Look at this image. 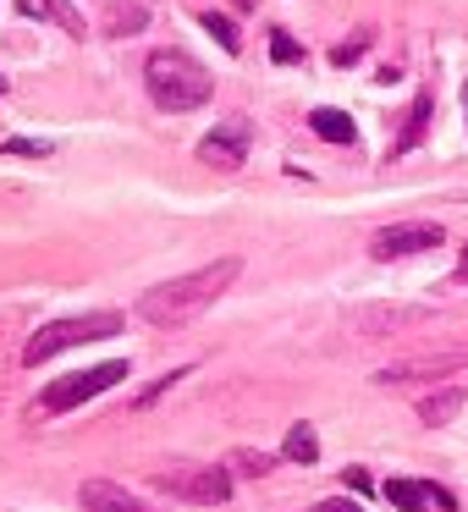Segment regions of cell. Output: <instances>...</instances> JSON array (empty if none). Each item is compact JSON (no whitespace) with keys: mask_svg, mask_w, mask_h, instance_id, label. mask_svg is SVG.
I'll return each instance as SVG.
<instances>
[{"mask_svg":"<svg viewBox=\"0 0 468 512\" xmlns=\"http://www.w3.org/2000/svg\"><path fill=\"white\" fill-rule=\"evenodd\" d=\"M237 276H243V259H215V265H204V270H188V276H177V281L149 287L144 298H138V314H144L149 325H160V331L188 325L193 314L210 309V303L221 298Z\"/></svg>","mask_w":468,"mask_h":512,"instance_id":"1","label":"cell"},{"mask_svg":"<svg viewBox=\"0 0 468 512\" xmlns=\"http://www.w3.org/2000/svg\"><path fill=\"white\" fill-rule=\"evenodd\" d=\"M144 89L160 111H199V105H210L215 78L182 50H155L144 61Z\"/></svg>","mask_w":468,"mask_h":512,"instance_id":"2","label":"cell"},{"mask_svg":"<svg viewBox=\"0 0 468 512\" xmlns=\"http://www.w3.org/2000/svg\"><path fill=\"white\" fill-rule=\"evenodd\" d=\"M116 331H122V314H116V309H100V314H72V320H50L45 331L28 336L23 364H28V369H39V364H50L56 353H67V347L105 342V336H116Z\"/></svg>","mask_w":468,"mask_h":512,"instance_id":"3","label":"cell"},{"mask_svg":"<svg viewBox=\"0 0 468 512\" xmlns=\"http://www.w3.org/2000/svg\"><path fill=\"white\" fill-rule=\"evenodd\" d=\"M127 375H133V369H127V358H111V364L78 369V375H61L56 386H45V391H39V402H34V408H39V413H72V408H83L89 397H100V391L122 386Z\"/></svg>","mask_w":468,"mask_h":512,"instance_id":"4","label":"cell"},{"mask_svg":"<svg viewBox=\"0 0 468 512\" xmlns=\"http://www.w3.org/2000/svg\"><path fill=\"white\" fill-rule=\"evenodd\" d=\"M155 490L177 501H199V507H221L232 496V468L226 463H177V468H160Z\"/></svg>","mask_w":468,"mask_h":512,"instance_id":"5","label":"cell"},{"mask_svg":"<svg viewBox=\"0 0 468 512\" xmlns=\"http://www.w3.org/2000/svg\"><path fill=\"white\" fill-rule=\"evenodd\" d=\"M446 232L435 221H397V226H380L375 237H369V254L375 259H408V254H430V248H441Z\"/></svg>","mask_w":468,"mask_h":512,"instance_id":"6","label":"cell"},{"mask_svg":"<svg viewBox=\"0 0 468 512\" xmlns=\"http://www.w3.org/2000/svg\"><path fill=\"white\" fill-rule=\"evenodd\" d=\"M380 490L397 512H457V496L435 479H386Z\"/></svg>","mask_w":468,"mask_h":512,"instance_id":"7","label":"cell"},{"mask_svg":"<svg viewBox=\"0 0 468 512\" xmlns=\"http://www.w3.org/2000/svg\"><path fill=\"white\" fill-rule=\"evenodd\" d=\"M199 160L204 166H215V171H237L248 160V122H221L215 133H204V144H199Z\"/></svg>","mask_w":468,"mask_h":512,"instance_id":"8","label":"cell"},{"mask_svg":"<svg viewBox=\"0 0 468 512\" xmlns=\"http://www.w3.org/2000/svg\"><path fill=\"white\" fill-rule=\"evenodd\" d=\"M430 116H435V94H430V89H419V94H413V105H408V116H402V133L391 138L386 160L413 155V149H419L424 138H430Z\"/></svg>","mask_w":468,"mask_h":512,"instance_id":"9","label":"cell"},{"mask_svg":"<svg viewBox=\"0 0 468 512\" xmlns=\"http://www.w3.org/2000/svg\"><path fill=\"white\" fill-rule=\"evenodd\" d=\"M78 501L89 512H160V507H144L133 490H122L116 479H83L78 485Z\"/></svg>","mask_w":468,"mask_h":512,"instance_id":"10","label":"cell"},{"mask_svg":"<svg viewBox=\"0 0 468 512\" xmlns=\"http://www.w3.org/2000/svg\"><path fill=\"white\" fill-rule=\"evenodd\" d=\"M149 28V0H105V39H133Z\"/></svg>","mask_w":468,"mask_h":512,"instance_id":"11","label":"cell"},{"mask_svg":"<svg viewBox=\"0 0 468 512\" xmlns=\"http://www.w3.org/2000/svg\"><path fill=\"white\" fill-rule=\"evenodd\" d=\"M446 369H463V353H441V358H413V364H391L380 369V386H408V380H424V375H446Z\"/></svg>","mask_w":468,"mask_h":512,"instance_id":"12","label":"cell"},{"mask_svg":"<svg viewBox=\"0 0 468 512\" xmlns=\"http://www.w3.org/2000/svg\"><path fill=\"white\" fill-rule=\"evenodd\" d=\"M309 127L325 138V144H358V127L347 111H336V105H320V111H309Z\"/></svg>","mask_w":468,"mask_h":512,"instance_id":"13","label":"cell"},{"mask_svg":"<svg viewBox=\"0 0 468 512\" xmlns=\"http://www.w3.org/2000/svg\"><path fill=\"white\" fill-rule=\"evenodd\" d=\"M23 12H34V17H50L56 28H67V39H89V23L78 17V6H72V0H45V6H34V0H23Z\"/></svg>","mask_w":468,"mask_h":512,"instance_id":"14","label":"cell"},{"mask_svg":"<svg viewBox=\"0 0 468 512\" xmlns=\"http://www.w3.org/2000/svg\"><path fill=\"white\" fill-rule=\"evenodd\" d=\"M468 402V391L463 386H452V391H435V397H424L419 402V419L430 424V430H441V424H452V413Z\"/></svg>","mask_w":468,"mask_h":512,"instance_id":"15","label":"cell"},{"mask_svg":"<svg viewBox=\"0 0 468 512\" xmlns=\"http://www.w3.org/2000/svg\"><path fill=\"white\" fill-rule=\"evenodd\" d=\"M281 457H287V463H320V441H314V430H309V419H298L287 430V441H281Z\"/></svg>","mask_w":468,"mask_h":512,"instance_id":"16","label":"cell"},{"mask_svg":"<svg viewBox=\"0 0 468 512\" xmlns=\"http://www.w3.org/2000/svg\"><path fill=\"white\" fill-rule=\"evenodd\" d=\"M199 28H204V34H210L221 50H232V56L243 50V45H237V23H232V17H221V12H199Z\"/></svg>","mask_w":468,"mask_h":512,"instance_id":"17","label":"cell"},{"mask_svg":"<svg viewBox=\"0 0 468 512\" xmlns=\"http://www.w3.org/2000/svg\"><path fill=\"white\" fill-rule=\"evenodd\" d=\"M270 61H281V67H298L303 61V45L287 34V28H270Z\"/></svg>","mask_w":468,"mask_h":512,"instance_id":"18","label":"cell"},{"mask_svg":"<svg viewBox=\"0 0 468 512\" xmlns=\"http://www.w3.org/2000/svg\"><path fill=\"white\" fill-rule=\"evenodd\" d=\"M226 468H232V474H243V479H259V474H270V457L265 452H248V446H243V452L226 457Z\"/></svg>","mask_w":468,"mask_h":512,"instance_id":"19","label":"cell"},{"mask_svg":"<svg viewBox=\"0 0 468 512\" xmlns=\"http://www.w3.org/2000/svg\"><path fill=\"white\" fill-rule=\"evenodd\" d=\"M364 50H369V28H358V34H347L342 45L331 50V61H336V67H353V61L364 56Z\"/></svg>","mask_w":468,"mask_h":512,"instance_id":"20","label":"cell"},{"mask_svg":"<svg viewBox=\"0 0 468 512\" xmlns=\"http://www.w3.org/2000/svg\"><path fill=\"white\" fill-rule=\"evenodd\" d=\"M182 375H193V369L182 364V369H171V375H160V380H155V386H149V391H138V402H133V408H149V402H160V397H166V391L177 386Z\"/></svg>","mask_w":468,"mask_h":512,"instance_id":"21","label":"cell"},{"mask_svg":"<svg viewBox=\"0 0 468 512\" xmlns=\"http://www.w3.org/2000/svg\"><path fill=\"white\" fill-rule=\"evenodd\" d=\"M0 155H23V160H45L50 144H39V138H6L0 144Z\"/></svg>","mask_w":468,"mask_h":512,"instance_id":"22","label":"cell"},{"mask_svg":"<svg viewBox=\"0 0 468 512\" xmlns=\"http://www.w3.org/2000/svg\"><path fill=\"white\" fill-rule=\"evenodd\" d=\"M342 485L353 490V496H369V490H375V479H369L364 468H347V474H342Z\"/></svg>","mask_w":468,"mask_h":512,"instance_id":"23","label":"cell"},{"mask_svg":"<svg viewBox=\"0 0 468 512\" xmlns=\"http://www.w3.org/2000/svg\"><path fill=\"white\" fill-rule=\"evenodd\" d=\"M314 512H364V507L347 501V496H325V501H314Z\"/></svg>","mask_w":468,"mask_h":512,"instance_id":"24","label":"cell"},{"mask_svg":"<svg viewBox=\"0 0 468 512\" xmlns=\"http://www.w3.org/2000/svg\"><path fill=\"white\" fill-rule=\"evenodd\" d=\"M463 111H468V83H463Z\"/></svg>","mask_w":468,"mask_h":512,"instance_id":"25","label":"cell"},{"mask_svg":"<svg viewBox=\"0 0 468 512\" xmlns=\"http://www.w3.org/2000/svg\"><path fill=\"white\" fill-rule=\"evenodd\" d=\"M463 270H468V248H463Z\"/></svg>","mask_w":468,"mask_h":512,"instance_id":"26","label":"cell"},{"mask_svg":"<svg viewBox=\"0 0 468 512\" xmlns=\"http://www.w3.org/2000/svg\"><path fill=\"white\" fill-rule=\"evenodd\" d=\"M0 94H6V78H0Z\"/></svg>","mask_w":468,"mask_h":512,"instance_id":"27","label":"cell"}]
</instances>
